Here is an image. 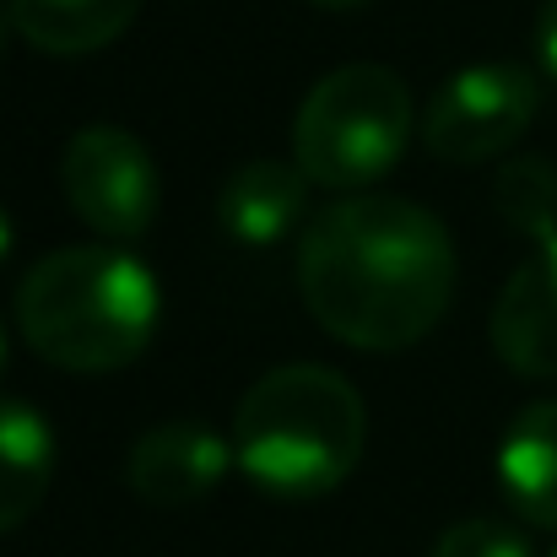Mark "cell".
<instances>
[{"label":"cell","instance_id":"obj_16","mask_svg":"<svg viewBox=\"0 0 557 557\" xmlns=\"http://www.w3.org/2000/svg\"><path fill=\"white\" fill-rule=\"evenodd\" d=\"M11 244H16V227H11V216L0 211V260L11 255Z\"/></svg>","mask_w":557,"mask_h":557},{"label":"cell","instance_id":"obj_6","mask_svg":"<svg viewBox=\"0 0 557 557\" xmlns=\"http://www.w3.org/2000/svg\"><path fill=\"white\" fill-rule=\"evenodd\" d=\"M60 195L98 238L131 244L158 222L163 180L141 136L120 125H87L60 152Z\"/></svg>","mask_w":557,"mask_h":557},{"label":"cell","instance_id":"obj_9","mask_svg":"<svg viewBox=\"0 0 557 557\" xmlns=\"http://www.w3.org/2000/svg\"><path fill=\"white\" fill-rule=\"evenodd\" d=\"M309 174L298 163H282V158H249L227 174V185L216 195V216L222 227L249 244V249H265V244H282L304 206H309Z\"/></svg>","mask_w":557,"mask_h":557},{"label":"cell","instance_id":"obj_10","mask_svg":"<svg viewBox=\"0 0 557 557\" xmlns=\"http://www.w3.org/2000/svg\"><path fill=\"white\" fill-rule=\"evenodd\" d=\"M498 487L525 525L557 531V400L515 411L498 444Z\"/></svg>","mask_w":557,"mask_h":557},{"label":"cell","instance_id":"obj_13","mask_svg":"<svg viewBox=\"0 0 557 557\" xmlns=\"http://www.w3.org/2000/svg\"><path fill=\"white\" fill-rule=\"evenodd\" d=\"M493 200L504 211V222L525 238H547L557 233V169L553 158H515L498 169Z\"/></svg>","mask_w":557,"mask_h":557},{"label":"cell","instance_id":"obj_8","mask_svg":"<svg viewBox=\"0 0 557 557\" xmlns=\"http://www.w3.org/2000/svg\"><path fill=\"white\" fill-rule=\"evenodd\" d=\"M493 352L520 379H557V233L531 238V255L509 271L493 320Z\"/></svg>","mask_w":557,"mask_h":557},{"label":"cell","instance_id":"obj_19","mask_svg":"<svg viewBox=\"0 0 557 557\" xmlns=\"http://www.w3.org/2000/svg\"><path fill=\"white\" fill-rule=\"evenodd\" d=\"M553 557H557V553H553Z\"/></svg>","mask_w":557,"mask_h":557},{"label":"cell","instance_id":"obj_14","mask_svg":"<svg viewBox=\"0 0 557 557\" xmlns=\"http://www.w3.org/2000/svg\"><path fill=\"white\" fill-rule=\"evenodd\" d=\"M433 557H531V542L498 515H471L433 542Z\"/></svg>","mask_w":557,"mask_h":557},{"label":"cell","instance_id":"obj_11","mask_svg":"<svg viewBox=\"0 0 557 557\" xmlns=\"http://www.w3.org/2000/svg\"><path fill=\"white\" fill-rule=\"evenodd\" d=\"M54 455L60 444L44 411L16 395H0V536L33 520V509L54 482Z\"/></svg>","mask_w":557,"mask_h":557},{"label":"cell","instance_id":"obj_1","mask_svg":"<svg viewBox=\"0 0 557 557\" xmlns=\"http://www.w3.org/2000/svg\"><path fill=\"white\" fill-rule=\"evenodd\" d=\"M298 293L325 336L358 352H406L449 314L455 238L406 195L352 189L304 227Z\"/></svg>","mask_w":557,"mask_h":557},{"label":"cell","instance_id":"obj_5","mask_svg":"<svg viewBox=\"0 0 557 557\" xmlns=\"http://www.w3.org/2000/svg\"><path fill=\"white\" fill-rule=\"evenodd\" d=\"M542 109V82L515 65V60H482L455 71L422 114V147L438 163L471 169L504 158L536 120Z\"/></svg>","mask_w":557,"mask_h":557},{"label":"cell","instance_id":"obj_12","mask_svg":"<svg viewBox=\"0 0 557 557\" xmlns=\"http://www.w3.org/2000/svg\"><path fill=\"white\" fill-rule=\"evenodd\" d=\"M136 11L141 0H11V27L38 54L76 60V54L109 49L136 22Z\"/></svg>","mask_w":557,"mask_h":557},{"label":"cell","instance_id":"obj_2","mask_svg":"<svg viewBox=\"0 0 557 557\" xmlns=\"http://www.w3.org/2000/svg\"><path fill=\"white\" fill-rule=\"evenodd\" d=\"M158 276L114 244H65L16 287L22 342L65 373L131 369L158 336Z\"/></svg>","mask_w":557,"mask_h":557},{"label":"cell","instance_id":"obj_17","mask_svg":"<svg viewBox=\"0 0 557 557\" xmlns=\"http://www.w3.org/2000/svg\"><path fill=\"white\" fill-rule=\"evenodd\" d=\"M309 5H325V11H352V5H363V0H309Z\"/></svg>","mask_w":557,"mask_h":557},{"label":"cell","instance_id":"obj_18","mask_svg":"<svg viewBox=\"0 0 557 557\" xmlns=\"http://www.w3.org/2000/svg\"><path fill=\"white\" fill-rule=\"evenodd\" d=\"M0 369H5V325H0Z\"/></svg>","mask_w":557,"mask_h":557},{"label":"cell","instance_id":"obj_7","mask_svg":"<svg viewBox=\"0 0 557 557\" xmlns=\"http://www.w3.org/2000/svg\"><path fill=\"white\" fill-rule=\"evenodd\" d=\"M227 466H238L233 444L211 422L169 417V422L147 428L131 444L125 476H131V493L147 498L152 509H189V504H200L227 476Z\"/></svg>","mask_w":557,"mask_h":557},{"label":"cell","instance_id":"obj_15","mask_svg":"<svg viewBox=\"0 0 557 557\" xmlns=\"http://www.w3.org/2000/svg\"><path fill=\"white\" fill-rule=\"evenodd\" d=\"M536 54H542V65L557 76V0H547L542 16H536Z\"/></svg>","mask_w":557,"mask_h":557},{"label":"cell","instance_id":"obj_3","mask_svg":"<svg viewBox=\"0 0 557 557\" xmlns=\"http://www.w3.org/2000/svg\"><path fill=\"white\" fill-rule=\"evenodd\" d=\"M369 444V411L347 373L282 363L260 373L233 411V460L271 498H320L342 487Z\"/></svg>","mask_w":557,"mask_h":557},{"label":"cell","instance_id":"obj_4","mask_svg":"<svg viewBox=\"0 0 557 557\" xmlns=\"http://www.w3.org/2000/svg\"><path fill=\"white\" fill-rule=\"evenodd\" d=\"M411 141V92L389 65L352 60L309 87L293 120V163L320 189H369Z\"/></svg>","mask_w":557,"mask_h":557}]
</instances>
